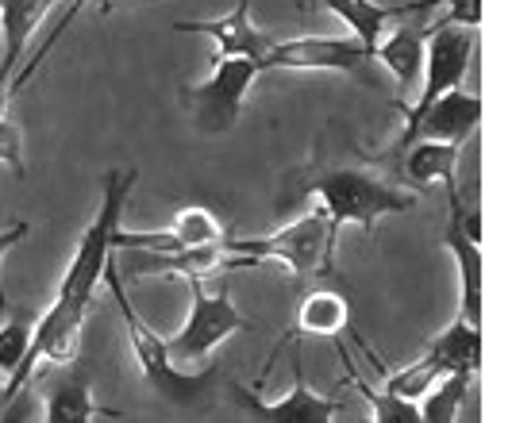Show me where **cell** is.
I'll use <instances>...</instances> for the list:
<instances>
[{
  "label": "cell",
  "mask_w": 512,
  "mask_h": 423,
  "mask_svg": "<svg viewBox=\"0 0 512 423\" xmlns=\"http://www.w3.org/2000/svg\"><path fill=\"white\" fill-rule=\"evenodd\" d=\"M0 166H8L16 177L27 174V162H24V139H20V127L12 124L8 116L0 120Z\"/></svg>",
  "instance_id": "obj_26"
},
{
  "label": "cell",
  "mask_w": 512,
  "mask_h": 423,
  "mask_svg": "<svg viewBox=\"0 0 512 423\" xmlns=\"http://www.w3.org/2000/svg\"><path fill=\"white\" fill-rule=\"evenodd\" d=\"M428 358H436L443 374H478V362H482V331L462 320H451V324L439 331L436 339L424 350Z\"/></svg>",
  "instance_id": "obj_21"
},
{
  "label": "cell",
  "mask_w": 512,
  "mask_h": 423,
  "mask_svg": "<svg viewBox=\"0 0 512 423\" xmlns=\"http://www.w3.org/2000/svg\"><path fill=\"white\" fill-rule=\"evenodd\" d=\"M439 8L443 12H439L436 24H455L466 31H478V24H482V0H443Z\"/></svg>",
  "instance_id": "obj_27"
},
{
  "label": "cell",
  "mask_w": 512,
  "mask_h": 423,
  "mask_svg": "<svg viewBox=\"0 0 512 423\" xmlns=\"http://www.w3.org/2000/svg\"><path fill=\"white\" fill-rule=\"evenodd\" d=\"M31 224L27 220H16V224H4L0 227V270H4V258H8V250L16 247V243H24ZM12 304H8V293H4V274H0V316L8 312Z\"/></svg>",
  "instance_id": "obj_28"
},
{
  "label": "cell",
  "mask_w": 512,
  "mask_h": 423,
  "mask_svg": "<svg viewBox=\"0 0 512 423\" xmlns=\"http://www.w3.org/2000/svg\"><path fill=\"white\" fill-rule=\"evenodd\" d=\"M316 8H320V0H308L305 4V12H316Z\"/></svg>",
  "instance_id": "obj_30"
},
{
  "label": "cell",
  "mask_w": 512,
  "mask_h": 423,
  "mask_svg": "<svg viewBox=\"0 0 512 423\" xmlns=\"http://www.w3.org/2000/svg\"><path fill=\"white\" fill-rule=\"evenodd\" d=\"M101 285L112 289V297L120 304V320H124V331H128L131 354H135V366L147 381L154 397H162L170 408H208L212 397H216V385H220V374L205 366V370H178L174 358L166 354V339L154 331L131 304L128 289H124V277H120V262L116 254L108 258L104 266Z\"/></svg>",
  "instance_id": "obj_2"
},
{
  "label": "cell",
  "mask_w": 512,
  "mask_h": 423,
  "mask_svg": "<svg viewBox=\"0 0 512 423\" xmlns=\"http://www.w3.org/2000/svg\"><path fill=\"white\" fill-rule=\"evenodd\" d=\"M301 181L305 185H297V193H312L320 200L335 235L343 227L374 231L382 216H405L416 208V193L397 189L382 174V158H370L359 150L355 158H316Z\"/></svg>",
  "instance_id": "obj_1"
},
{
  "label": "cell",
  "mask_w": 512,
  "mask_h": 423,
  "mask_svg": "<svg viewBox=\"0 0 512 423\" xmlns=\"http://www.w3.org/2000/svg\"><path fill=\"white\" fill-rule=\"evenodd\" d=\"M482 112H486L482 97H474L466 89H451V93H443L439 100H432L416 120L405 124L401 139H397V150H405L409 143H420V139L466 147V139L482 124Z\"/></svg>",
  "instance_id": "obj_10"
},
{
  "label": "cell",
  "mask_w": 512,
  "mask_h": 423,
  "mask_svg": "<svg viewBox=\"0 0 512 423\" xmlns=\"http://www.w3.org/2000/svg\"><path fill=\"white\" fill-rule=\"evenodd\" d=\"M228 397L251 423H339L335 416L343 408L339 400L308 389L301 362H293V389L282 397L266 400L258 389H247L239 381H228Z\"/></svg>",
  "instance_id": "obj_9"
},
{
  "label": "cell",
  "mask_w": 512,
  "mask_h": 423,
  "mask_svg": "<svg viewBox=\"0 0 512 423\" xmlns=\"http://www.w3.org/2000/svg\"><path fill=\"white\" fill-rule=\"evenodd\" d=\"M251 4L255 0H235V8L216 16V20H181L174 24V31L181 35H208L216 43V58H255L262 66V58L274 50V35L262 31L251 20Z\"/></svg>",
  "instance_id": "obj_12"
},
{
  "label": "cell",
  "mask_w": 512,
  "mask_h": 423,
  "mask_svg": "<svg viewBox=\"0 0 512 423\" xmlns=\"http://www.w3.org/2000/svg\"><path fill=\"white\" fill-rule=\"evenodd\" d=\"M374 58L397 81V108L412 104L416 89H420V74H424V27H393L385 31L382 43L374 47Z\"/></svg>",
  "instance_id": "obj_17"
},
{
  "label": "cell",
  "mask_w": 512,
  "mask_h": 423,
  "mask_svg": "<svg viewBox=\"0 0 512 423\" xmlns=\"http://www.w3.org/2000/svg\"><path fill=\"white\" fill-rule=\"evenodd\" d=\"M0 412H4V381H0Z\"/></svg>",
  "instance_id": "obj_31"
},
{
  "label": "cell",
  "mask_w": 512,
  "mask_h": 423,
  "mask_svg": "<svg viewBox=\"0 0 512 423\" xmlns=\"http://www.w3.org/2000/svg\"><path fill=\"white\" fill-rule=\"evenodd\" d=\"M443 0H405V4H378V0H320V8L335 12L351 39H359L362 47L374 54V47L382 43L385 31H393L397 20L405 16H416V12H428V8H439Z\"/></svg>",
  "instance_id": "obj_14"
},
{
  "label": "cell",
  "mask_w": 512,
  "mask_h": 423,
  "mask_svg": "<svg viewBox=\"0 0 512 423\" xmlns=\"http://www.w3.org/2000/svg\"><path fill=\"white\" fill-rule=\"evenodd\" d=\"M228 239V231L220 224V216L212 208H181L178 220L166 231H116L112 250H143V254H178L193 247H220Z\"/></svg>",
  "instance_id": "obj_11"
},
{
  "label": "cell",
  "mask_w": 512,
  "mask_h": 423,
  "mask_svg": "<svg viewBox=\"0 0 512 423\" xmlns=\"http://www.w3.org/2000/svg\"><path fill=\"white\" fill-rule=\"evenodd\" d=\"M58 0H0V81L8 85L20 70L27 43Z\"/></svg>",
  "instance_id": "obj_18"
},
{
  "label": "cell",
  "mask_w": 512,
  "mask_h": 423,
  "mask_svg": "<svg viewBox=\"0 0 512 423\" xmlns=\"http://www.w3.org/2000/svg\"><path fill=\"white\" fill-rule=\"evenodd\" d=\"M439 377H447L439 370L436 358H428V354H420L416 362L409 366H401V370H393V374H382V393L385 397H397V400H409V404H420L424 393L436 385Z\"/></svg>",
  "instance_id": "obj_23"
},
{
  "label": "cell",
  "mask_w": 512,
  "mask_h": 423,
  "mask_svg": "<svg viewBox=\"0 0 512 423\" xmlns=\"http://www.w3.org/2000/svg\"><path fill=\"white\" fill-rule=\"evenodd\" d=\"M97 416H108L97 397H93V381L89 374L70 362L58 366L54 377L47 381V408H43V423H93Z\"/></svg>",
  "instance_id": "obj_16"
},
{
  "label": "cell",
  "mask_w": 512,
  "mask_h": 423,
  "mask_svg": "<svg viewBox=\"0 0 512 423\" xmlns=\"http://www.w3.org/2000/svg\"><path fill=\"white\" fill-rule=\"evenodd\" d=\"M8 104H12V89L0 81V120H4V112H8Z\"/></svg>",
  "instance_id": "obj_29"
},
{
  "label": "cell",
  "mask_w": 512,
  "mask_h": 423,
  "mask_svg": "<svg viewBox=\"0 0 512 423\" xmlns=\"http://www.w3.org/2000/svg\"><path fill=\"white\" fill-rule=\"evenodd\" d=\"M335 243H339V235L328 224V212L320 204H312L301 220L278 227L270 235L224 239V250L239 254V258H251L255 266L282 262L293 274V281L305 285V281H324V277L335 274Z\"/></svg>",
  "instance_id": "obj_4"
},
{
  "label": "cell",
  "mask_w": 512,
  "mask_h": 423,
  "mask_svg": "<svg viewBox=\"0 0 512 423\" xmlns=\"http://www.w3.org/2000/svg\"><path fill=\"white\" fill-rule=\"evenodd\" d=\"M189 316L174 339H166V354L174 358L178 370H205L208 358L216 347L239 335V331H255V324L231 304V297L220 293H205V281H189Z\"/></svg>",
  "instance_id": "obj_6"
},
{
  "label": "cell",
  "mask_w": 512,
  "mask_h": 423,
  "mask_svg": "<svg viewBox=\"0 0 512 423\" xmlns=\"http://www.w3.org/2000/svg\"><path fill=\"white\" fill-rule=\"evenodd\" d=\"M447 197H451V220H447V231H443V247L455 254L459 262V320L482 331V247L470 243L459 227V185H447Z\"/></svg>",
  "instance_id": "obj_15"
},
{
  "label": "cell",
  "mask_w": 512,
  "mask_h": 423,
  "mask_svg": "<svg viewBox=\"0 0 512 423\" xmlns=\"http://www.w3.org/2000/svg\"><path fill=\"white\" fill-rule=\"evenodd\" d=\"M347 327H351V300H347L343 289H335L328 281L316 285V289H308L305 297H301V304H297L293 327L278 339L274 354L266 358V370H270V362L282 354V347L289 339H339Z\"/></svg>",
  "instance_id": "obj_13"
},
{
  "label": "cell",
  "mask_w": 512,
  "mask_h": 423,
  "mask_svg": "<svg viewBox=\"0 0 512 423\" xmlns=\"http://www.w3.org/2000/svg\"><path fill=\"white\" fill-rule=\"evenodd\" d=\"M478 35L455 24H432L424 27V85L416 89L412 104H401L405 124L416 120L432 100H439L451 89H462V81L470 74V58H474Z\"/></svg>",
  "instance_id": "obj_7"
},
{
  "label": "cell",
  "mask_w": 512,
  "mask_h": 423,
  "mask_svg": "<svg viewBox=\"0 0 512 423\" xmlns=\"http://www.w3.org/2000/svg\"><path fill=\"white\" fill-rule=\"evenodd\" d=\"M374 62V54L359 39H335V35H301L278 39L274 50L262 58V74L270 70H305V74H362Z\"/></svg>",
  "instance_id": "obj_8"
},
{
  "label": "cell",
  "mask_w": 512,
  "mask_h": 423,
  "mask_svg": "<svg viewBox=\"0 0 512 423\" xmlns=\"http://www.w3.org/2000/svg\"><path fill=\"white\" fill-rule=\"evenodd\" d=\"M135 181H139V170H135V166H128V170H108V174H104L97 216L81 231L74 258H70V266H66V274H62V285H58V293H54V304H58V308L89 316L93 297H97V289H101L104 266H108V258L116 254V250H112V239H116V231L124 227V208H128V197H131V189H135Z\"/></svg>",
  "instance_id": "obj_3"
},
{
  "label": "cell",
  "mask_w": 512,
  "mask_h": 423,
  "mask_svg": "<svg viewBox=\"0 0 512 423\" xmlns=\"http://www.w3.org/2000/svg\"><path fill=\"white\" fill-rule=\"evenodd\" d=\"M135 254V274L139 277H185V281H205V277L231 270V258L224 243L220 247H193L178 250V254H143V250H131Z\"/></svg>",
  "instance_id": "obj_19"
},
{
  "label": "cell",
  "mask_w": 512,
  "mask_h": 423,
  "mask_svg": "<svg viewBox=\"0 0 512 423\" xmlns=\"http://www.w3.org/2000/svg\"><path fill=\"white\" fill-rule=\"evenodd\" d=\"M351 385H355L362 397H366V404H370V420L366 423H420V412H416V404H409V400L385 397L382 389H370V385L355 374H351Z\"/></svg>",
  "instance_id": "obj_25"
},
{
  "label": "cell",
  "mask_w": 512,
  "mask_h": 423,
  "mask_svg": "<svg viewBox=\"0 0 512 423\" xmlns=\"http://www.w3.org/2000/svg\"><path fill=\"white\" fill-rule=\"evenodd\" d=\"M35 320H39V316L27 312V308H8V312H4V324H0V374H4V381L20 366L27 343H31Z\"/></svg>",
  "instance_id": "obj_24"
},
{
  "label": "cell",
  "mask_w": 512,
  "mask_h": 423,
  "mask_svg": "<svg viewBox=\"0 0 512 423\" xmlns=\"http://www.w3.org/2000/svg\"><path fill=\"white\" fill-rule=\"evenodd\" d=\"M262 66L255 58H216L212 74L181 89V108L197 135H228L243 116V100L258 81Z\"/></svg>",
  "instance_id": "obj_5"
},
{
  "label": "cell",
  "mask_w": 512,
  "mask_h": 423,
  "mask_svg": "<svg viewBox=\"0 0 512 423\" xmlns=\"http://www.w3.org/2000/svg\"><path fill=\"white\" fill-rule=\"evenodd\" d=\"M470 381L474 374H447L439 377L436 385L424 393V400L416 404L420 423H459L466 397H470Z\"/></svg>",
  "instance_id": "obj_22"
},
{
  "label": "cell",
  "mask_w": 512,
  "mask_h": 423,
  "mask_svg": "<svg viewBox=\"0 0 512 423\" xmlns=\"http://www.w3.org/2000/svg\"><path fill=\"white\" fill-rule=\"evenodd\" d=\"M459 154L462 147H451V143H409L401 150V162H397V174L409 189H428L432 181H443V185H455L459 177Z\"/></svg>",
  "instance_id": "obj_20"
}]
</instances>
